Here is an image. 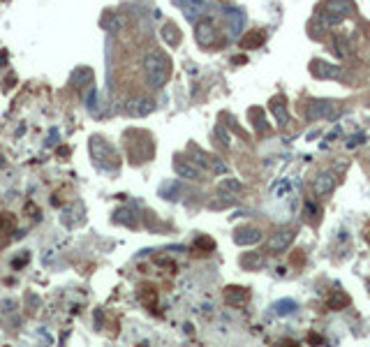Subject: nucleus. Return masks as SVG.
Segmentation results:
<instances>
[{"label":"nucleus","instance_id":"1a4fd4ad","mask_svg":"<svg viewBox=\"0 0 370 347\" xmlns=\"http://www.w3.org/2000/svg\"><path fill=\"white\" fill-rule=\"evenodd\" d=\"M153 111V102L150 100H132L130 104H127V114L130 116H146Z\"/></svg>","mask_w":370,"mask_h":347},{"label":"nucleus","instance_id":"9d476101","mask_svg":"<svg viewBox=\"0 0 370 347\" xmlns=\"http://www.w3.org/2000/svg\"><path fill=\"white\" fill-rule=\"evenodd\" d=\"M312 74L319 79H333L340 74V67H335V65H326V63H315L312 65Z\"/></svg>","mask_w":370,"mask_h":347},{"label":"nucleus","instance_id":"0eeeda50","mask_svg":"<svg viewBox=\"0 0 370 347\" xmlns=\"http://www.w3.org/2000/svg\"><path fill=\"white\" fill-rule=\"evenodd\" d=\"M292 241H294V232H278L273 239L269 241V250L271 252H282V250H287V248L292 246Z\"/></svg>","mask_w":370,"mask_h":347},{"label":"nucleus","instance_id":"9b49d317","mask_svg":"<svg viewBox=\"0 0 370 347\" xmlns=\"http://www.w3.org/2000/svg\"><path fill=\"white\" fill-rule=\"evenodd\" d=\"M225 299H227L229 305H234V308H239V305L245 303V299H248V292L241 287H229L227 292H225Z\"/></svg>","mask_w":370,"mask_h":347},{"label":"nucleus","instance_id":"dca6fc26","mask_svg":"<svg viewBox=\"0 0 370 347\" xmlns=\"http://www.w3.org/2000/svg\"><path fill=\"white\" fill-rule=\"evenodd\" d=\"M241 183L239 181H232V179H227V181H222V190H241Z\"/></svg>","mask_w":370,"mask_h":347},{"label":"nucleus","instance_id":"20e7f679","mask_svg":"<svg viewBox=\"0 0 370 347\" xmlns=\"http://www.w3.org/2000/svg\"><path fill=\"white\" fill-rule=\"evenodd\" d=\"M312 190L317 197H328L335 190V176L331 171H319L312 181Z\"/></svg>","mask_w":370,"mask_h":347},{"label":"nucleus","instance_id":"423d86ee","mask_svg":"<svg viewBox=\"0 0 370 347\" xmlns=\"http://www.w3.org/2000/svg\"><path fill=\"white\" fill-rule=\"evenodd\" d=\"M176 173L178 176H183V179H190V181H199L202 179V169L195 167L190 160H176Z\"/></svg>","mask_w":370,"mask_h":347},{"label":"nucleus","instance_id":"39448f33","mask_svg":"<svg viewBox=\"0 0 370 347\" xmlns=\"http://www.w3.org/2000/svg\"><path fill=\"white\" fill-rule=\"evenodd\" d=\"M324 12L328 14H342V17H347V14L354 12V3L352 0H326V5H324Z\"/></svg>","mask_w":370,"mask_h":347},{"label":"nucleus","instance_id":"f03ea898","mask_svg":"<svg viewBox=\"0 0 370 347\" xmlns=\"http://www.w3.org/2000/svg\"><path fill=\"white\" fill-rule=\"evenodd\" d=\"M90 150H93V157H95V162L100 164L102 169L116 167L118 157H116V153L111 150V146H107L104 141H102V139H93V144H90Z\"/></svg>","mask_w":370,"mask_h":347},{"label":"nucleus","instance_id":"2eb2a0df","mask_svg":"<svg viewBox=\"0 0 370 347\" xmlns=\"http://www.w3.org/2000/svg\"><path fill=\"white\" fill-rule=\"evenodd\" d=\"M271 109H273V114L278 116V120H280V123H287V111H285V107L280 109V104L275 102V104H273V107H271Z\"/></svg>","mask_w":370,"mask_h":347},{"label":"nucleus","instance_id":"f257e3e1","mask_svg":"<svg viewBox=\"0 0 370 347\" xmlns=\"http://www.w3.org/2000/svg\"><path fill=\"white\" fill-rule=\"evenodd\" d=\"M143 70H146V81H148L150 88H162L171 74V60L167 58L164 51L153 49L143 58Z\"/></svg>","mask_w":370,"mask_h":347},{"label":"nucleus","instance_id":"f8f14e48","mask_svg":"<svg viewBox=\"0 0 370 347\" xmlns=\"http://www.w3.org/2000/svg\"><path fill=\"white\" fill-rule=\"evenodd\" d=\"M333 107H335L333 102H312L308 116H310V118H317V116H328L331 111H333Z\"/></svg>","mask_w":370,"mask_h":347},{"label":"nucleus","instance_id":"4468645a","mask_svg":"<svg viewBox=\"0 0 370 347\" xmlns=\"http://www.w3.org/2000/svg\"><path fill=\"white\" fill-rule=\"evenodd\" d=\"M162 35H164V40H167V42H171V44H178V42H180L178 28H176L173 24H167V26H164V30H162Z\"/></svg>","mask_w":370,"mask_h":347},{"label":"nucleus","instance_id":"ddd939ff","mask_svg":"<svg viewBox=\"0 0 370 347\" xmlns=\"http://www.w3.org/2000/svg\"><path fill=\"white\" fill-rule=\"evenodd\" d=\"M90 79H93V72H90L88 67H79L77 72L72 74V81H74V84H79V86H84V84H88Z\"/></svg>","mask_w":370,"mask_h":347},{"label":"nucleus","instance_id":"7ed1b4c3","mask_svg":"<svg viewBox=\"0 0 370 347\" xmlns=\"http://www.w3.org/2000/svg\"><path fill=\"white\" fill-rule=\"evenodd\" d=\"M195 40H197L202 47H213V44H218V40H220V33H218V28H215L211 21H199L197 24V30H195Z\"/></svg>","mask_w":370,"mask_h":347},{"label":"nucleus","instance_id":"6e6552de","mask_svg":"<svg viewBox=\"0 0 370 347\" xmlns=\"http://www.w3.org/2000/svg\"><path fill=\"white\" fill-rule=\"evenodd\" d=\"M234 241H236L239 246H255V243H259V241H262V232H259V229H252V227L239 229V232H236V236H234Z\"/></svg>","mask_w":370,"mask_h":347}]
</instances>
